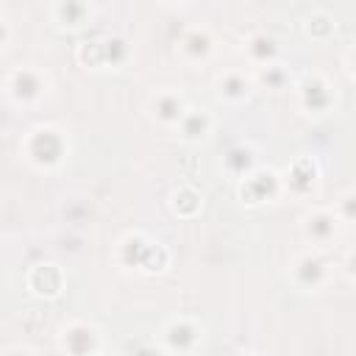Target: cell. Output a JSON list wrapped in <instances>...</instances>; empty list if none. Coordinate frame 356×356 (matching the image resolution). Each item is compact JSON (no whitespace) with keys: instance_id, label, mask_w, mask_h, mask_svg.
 Returning a JSON list of instances; mask_svg holds the SVG:
<instances>
[{"instance_id":"5bb4252c","label":"cell","mask_w":356,"mask_h":356,"mask_svg":"<svg viewBox=\"0 0 356 356\" xmlns=\"http://www.w3.org/2000/svg\"><path fill=\"white\" fill-rule=\"evenodd\" d=\"M50 17L64 31H81L92 19V0H53Z\"/></svg>"},{"instance_id":"ffe728a7","label":"cell","mask_w":356,"mask_h":356,"mask_svg":"<svg viewBox=\"0 0 356 356\" xmlns=\"http://www.w3.org/2000/svg\"><path fill=\"white\" fill-rule=\"evenodd\" d=\"M303 31L312 42H328L334 33H337V22L328 11H312L303 22Z\"/></svg>"},{"instance_id":"9c48e42d","label":"cell","mask_w":356,"mask_h":356,"mask_svg":"<svg viewBox=\"0 0 356 356\" xmlns=\"http://www.w3.org/2000/svg\"><path fill=\"white\" fill-rule=\"evenodd\" d=\"M339 228H342V220L337 217L334 209H312L300 217V231H303V239L312 245V248H325L331 245L337 236H339Z\"/></svg>"},{"instance_id":"4316f807","label":"cell","mask_w":356,"mask_h":356,"mask_svg":"<svg viewBox=\"0 0 356 356\" xmlns=\"http://www.w3.org/2000/svg\"><path fill=\"white\" fill-rule=\"evenodd\" d=\"M342 61H345V70H348V75L356 81V44L345 50V58H342Z\"/></svg>"},{"instance_id":"603a6c76","label":"cell","mask_w":356,"mask_h":356,"mask_svg":"<svg viewBox=\"0 0 356 356\" xmlns=\"http://www.w3.org/2000/svg\"><path fill=\"white\" fill-rule=\"evenodd\" d=\"M170 267V250L161 245V242H153L145 248V256L139 261V273L145 275H156V273H164Z\"/></svg>"},{"instance_id":"8fae6325","label":"cell","mask_w":356,"mask_h":356,"mask_svg":"<svg viewBox=\"0 0 356 356\" xmlns=\"http://www.w3.org/2000/svg\"><path fill=\"white\" fill-rule=\"evenodd\" d=\"M64 284H67V275L56 261H39L25 275L28 292L36 298H44V300H56L64 292Z\"/></svg>"},{"instance_id":"ba28073f","label":"cell","mask_w":356,"mask_h":356,"mask_svg":"<svg viewBox=\"0 0 356 356\" xmlns=\"http://www.w3.org/2000/svg\"><path fill=\"white\" fill-rule=\"evenodd\" d=\"M284 195H292L298 200L314 197L320 189V164L312 156H298L289 161V167L281 172Z\"/></svg>"},{"instance_id":"277c9868","label":"cell","mask_w":356,"mask_h":356,"mask_svg":"<svg viewBox=\"0 0 356 356\" xmlns=\"http://www.w3.org/2000/svg\"><path fill=\"white\" fill-rule=\"evenodd\" d=\"M236 195H239V200L245 206L273 203V200H278L284 195L281 172H275L273 167H256L245 178L236 181Z\"/></svg>"},{"instance_id":"7402d4cb","label":"cell","mask_w":356,"mask_h":356,"mask_svg":"<svg viewBox=\"0 0 356 356\" xmlns=\"http://www.w3.org/2000/svg\"><path fill=\"white\" fill-rule=\"evenodd\" d=\"M253 81H256V86H261V89H273V92H278V89H284V86L289 83V70H286L284 64L273 61V64L256 67Z\"/></svg>"},{"instance_id":"7c38bea8","label":"cell","mask_w":356,"mask_h":356,"mask_svg":"<svg viewBox=\"0 0 356 356\" xmlns=\"http://www.w3.org/2000/svg\"><path fill=\"white\" fill-rule=\"evenodd\" d=\"M175 50H178V56L186 64H203V61H209L214 56L217 42H214V33L206 25H195V28H189V31L181 33Z\"/></svg>"},{"instance_id":"5b68a950","label":"cell","mask_w":356,"mask_h":356,"mask_svg":"<svg viewBox=\"0 0 356 356\" xmlns=\"http://www.w3.org/2000/svg\"><path fill=\"white\" fill-rule=\"evenodd\" d=\"M56 345L61 353L70 356H97L103 350V334L89 320H70L58 328Z\"/></svg>"},{"instance_id":"83f0119b","label":"cell","mask_w":356,"mask_h":356,"mask_svg":"<svg viewBox=\"0 0 356 356\" xmlns=\"http://www.w3.org/2000/svg\"><path fill=\"white\" fill-rule=\"evenodd\" d=\"M8 42H11V22L3 17V22H0V47H8Z\"/></svg>"},{"instance_id":"9a60e30c","label":"cell","mask_w":356,"mask_h":356,"mask_svg":"<svg viewBox=\"0 0 356 356\" xmlns=\"http://www.w3.org/2000/svg\"><path fill=\"white\" fill-rule=\"evenodd\" d=\"M211 128H214V120H211V114L206 108H186V114L175 125V134L186 145H200V142L209 139Z\"/></svg>"},{"instance_id":"d6986e66","label":"cell","mask_w":356,"mask_h":356,"mask_svg":"<svg viewBox=\"0 0 356 356\" xmlns=\"http://www.w3.org/2000/svg\"><path fill=\"white\" fill-rule=\"evenodd\" d=\"M200 206H203V197H200V192L195 186H186L184 184V186H175L170 192V209L178 217H195L200 211Z\"/></svg>"},{"instance_id":"484cf974","label":"cell","mask_w":356,"mask_h":356,"mask_svg":"<svg viewBox=\"0 0 356 356\" xmlns=\"http://www.w3.org/2000/svg\"><path fill=\"white\" fill-rule=\"evenodd\" d=\"M342 273H345L350 281H356V248H350V250L345 253V259H342Z\"/></svg>"},{"instance_id":"8992f818","label":"cell","mask_w":356,"mask_h":356,"mask_svg":"<svg viewBox=\"0 0 356 356\" xmlns=\"http://www.w3.org/2000/svg\"><path fill=\"white\" fill-rule=\"evenodd\" d=\"M286 278L300 292H320L331 281V264L317 250H303L289 261Z\"/></svg>"},{"instance_id":"7a4b0ae2","label":"cell","mask_w":356,"mask_h":356,"mask_svg":"<svg viewBox=\"0 0 356 356\" xmlns=\"http://www.w3.org/2000/svg\"><path fill=\"white\" fill-rule=\"evenodd\" d=\"M47 89H50V78L39 67L19 64L3 75V95L14 106H33L47 95Z\"/></svg>"},{"instance_id":"f1b7e54d","label":"cell","mask_w":356,"mask_h":356,"mask_svg":"<svg viewBox=\"0 0 356 356\" xmlns=\"http://www.w3.org/2000/svg\"><path fill=\"white\" fill-rule=\"evenodd\" d=\"M17 353H28V356H33L36 350H33V348H25V345H14V348L0 350V356H17Z\"/></svg>"},{"instance_id":"e0dca14e","label":"cell","mask_w":356,"mask_h":356,"mask_svg":"<svg viewBox=\"0 0 356 356\" xmlns=\"http://www.w3.org/2000/svg\"><path fill=\"white\" fill-rule=\"evenodd\" d=\"M222 167H225V172H228L231 178L239 181V178H245L250 170L259 167V150H256L250 142H236L234 147L225 150Z\"/></svg>"},{"instance_id":"30bf717a","label":"cell","mask_w":356,"mask_h":356,"mask_svg":"<svg viewBox=\"0 0 356 356\" xmlns=\"http://www.w3.org/2000/svg\"><path fill=\"white\" fill-rule=\"evenodd\" d=\"M186 108H189L186 97H184L178 89H172V86L156 89V92L150 95V100H147V114H150V120L159 122V125H164V128H175L178 120L186 114Z\"/></svg>"},{"instance_id":"3957f363","label":"cell","mask_w":356,"mask_h":356,"mask_svg":"<svg viewBox=\"0 0 356 356\" xmlns=\"http://www.w3.org/2000/svg\"><path fill=\"white\" fill-rule=\"evenodd\" d=\"M295 95H298V106L314 117L328 114L337 106V95H334L331 81L317 70H306L295 78Z\"/></svg>"},{"instance_id":"cb8c5ba5","label":"cell","mask_w":356,"mask_h":356,"mask_svg":"<svg viewBox=\"0 0 356 356\" xmlns=\"http://www.w3.org/2000/svg\"><path fill=\"white\" fill-rule=\"evenodd\" d=\"M75 58L86 70H103L106 67V61H103V39H86V42H81L78 50H75Z\"/></svg>"},{"instance_id":"ac0fdd59","label":"cell","mask_w":356,"mask_h":356,"mask_svg":"<svg viewBox=\"0 0 356 356\" xmlns=\"http://www.w3.org/2000/svg\"><path fill=\"white\" fill-rule=\"evenodd\" d=\"M150 245V239L142 231H128L125 236H120L117 248H114V259L122 270H139V261L145 256V248Z\"/></svg>"},{"instance_id":"6da1fadb","label":"cell","mask_w":356,"mask_h":356,"mask_svg":"<svg viewBox=\"0 0 356 356\" xmlns=\"http://www.w3.org/2000/svg\"><path fill=\"white\" fill-rule=\"evenodd\" d=\"M19 153H22V159H25L33 170H39V172H53V170H58V167L67 161V156H70V139H67V134H64L58 125L44 122V125L31 128V131L22 136Z\"/></svg>"},{"instance_id":"f546056e","label":"cell","mask_w":356,"mask_h":356,"mask_svg":"<svg viewBox=\"0 0 356 356\" xmlns=\"http://www.w3.org/2000/svg\"><path fill=\"white\" fill-rule=\"evenodd\" d=\"M161 3H167V6H184L186 0H161Z\"/></svg>"},{"instance_id":"52a82bcc","label":"cell","mask_w":356,"mask_h":356,"mask_svg":"<svg viewBox=\"0 0 356 356\" xmlns=\"http://www.w3.org/2000/svg\"><path fill=\"white\" fill-rule=\"evenodd\" d=\"M203 342V325L189 317V314H178L170 317L161 325V350L164 353H195Z\"/></svg>"},{"instance_id":"d4e9b609","label":"cell","mask_w":356,"mask_h":356,"mask_svg":"<svg viewBox=\"0 0 356 356\" xmlns=\"http://www.w3.org/2000/svg\"><path fill=\"white\" fill-rule=\"evenodd\" d=\"M334 211H337V217L342 222H356V189L342 192L339 200H337V206H334Z\"/></svg>"},{"instance_id":"44dd1931","label":"cell","mask_w":356,"mask_h":356,"mask_svg":"<svg viewBox=\"0 0 356 356\" xmlns=\"http://www.w3.org/2000/svg\"><path fill=\"white\" fill-rule=\"evenodd\" d=\"M100 39H103V61H106V67H122V64H128L131 44H128L125 36L111 33V36H100Z\"/></svg>"},{"instance_id":"4fadbf2b","label":"cell","mask_w":356,"mask_h":356,"mask_svg":"<svg viewBox=\"0 0 356 356\" xmlns=\"http://www.w3.org/2000/svg\"><path fill=\"white\" fill-rule=\"evenodd\" d=\"M253 89H256L253 75H248V72H242V70H225V72H220V75L214 78V92H217V97L225 100V103H231V106H239V103L250 100Z\"/></svg>"},{"instance_id":"2e32d148","label":"cell","mask_w":356,"mask_h":356,"mask_svg":"<svg viewBox=\"0 0 356 356\" xmlns=\"http://www.w3.org/2000/svg\"><path fill=\"white\" fill-rule=\"evenodd\" d=\"M242 53H245V58H248L253 67H264V64L278 61L281 47H278V42H275V36H270V33H264V31H253V33L245 36Z\"/></svg>"}]
</instances>
